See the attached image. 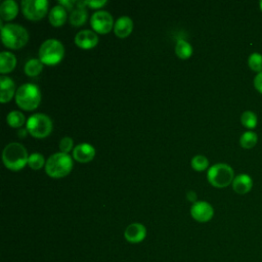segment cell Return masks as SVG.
Wrapping results in <instances>:
<instances>
[{"instance_id":"obj_1","label":"cell","mask_w":262,"mask_h":262,"mask_svg":"<svg viewBox=\"0 0 262 262\" xmlns=\"http://www.w3.org/2000/svg\"><path fill=\"white\" fill-rule=\"evenodd\" d=\"M29 155L26 147L18 142L8 143L2 152V160L5 165L10 170L17 171L28 164Z\"/></svg>"},{"instance_id":"obj_2","label":"cell","mask_w":262,"mask_h":262,"mask_svg":"<svg viewBox=\"0 0 262 262\" xmlns=\"http://www.w3.org/2000/svg\"><path fill=\"white\" fill-rule=\"evenodd\" d=\"M1 39L3 44L11 49H19L29 40L28 31L20 25L7 24L1 26Z\"/></svg>"},{"instance_id":"obj_3","label":"cell","mask_w":262,"mask_h":262,"mask_svg":"<svg viewBox=\"0 0 262 262\" xmlns=\"http://www.w3.org/2000/svg\"><path fill=\"white\" fill-rule=\"evenodd\" d=\"M41 101V92L39 87L33 83L20 85L15 93L16 104L26 111L35 110Z\"/></svg>"},{"instance_id":"obj_4","label":"cell","mask_w":262,"mask_h":262,"mask_svg":"<svg viewBox=\"0 0 262 262\" xmlns=\"http://www.w3.org/2000/svg\"><path fill=\"white\" fill-rule=\"evenodd\" d=\"M73 168L72 157L66 152H55L51 155L45 163L47 175L55 178L68 175Z\"/></svg>"},{"instance_id":"obj_5","label":"cell","mask_w":262,"mask_h":262,"mask_svg":"<svg viewBox=\"0 0 262 262\" xmlns=\"http://www.w3.org/2000/svg\"><path fill=\"white\" fill-rule=\"evenodd\" d=\"M207 178L213 186L223 188L232 183L234 179V172L228 164L217 163L209 168Z\"/></svg>"},{"instance_id":"obj_6","label":"cell","mask_w":262,"mask_h":262,"mask_svg":"<svg viewBox=\"0 0 262 262\" xmlns=\"http://www.w3.org/2000/svg\"><path fill=\"white\" fill-rule=\"evenodd\" d=\"M39 59L48 66L58 63L64 54V48L60 41L57 39L45 40L39 48Z\"/></svg>"},{"instance_id":"obj_7","label":"cell","mask_w":262,"mask_h":262,"mask_svg":"<svg viewBox=\"0 0 262 262\" xmlns=\"http://www.w3.org/2000/svg\"><path fill=\"white\" fill-rule=\"evenodd\" d=\"M26 129L32 136L36 138H44L51 133L52 121L47 115L37 113L29 117Z\"/></svg>"},{"instance_id":"obj_8","label":"cell","mask_w":262,"mask_h":262,"mask_svg":"<svg viewBox=\"0 0 262 262\" xmlns=\"http://www.w3.org/2000/svg\"><path fill=\"white\" fill-rule=\"evenodd\" d=\"M21 11L24 15L32 20L41 19L48 11L47 0H23Z\"/></svg>"},{"instance_id":"obj_9","label":"cell","mask_w":262,"mask_h":262,"mask_svg":"<svg viewBox=\"0 0 262 262\" xmlns=\"http://www.w3.org/2000/svg\"><path fill=\"white\" fill-rule=\"evenodd\" d=\"M92 29L99 34L108 33L114 27V19L110 12L106 10L95 11L90 18Z\"/></svg>"},{"instance_id":"obj_10","label":"cell","mask_w":262,"mask_h":262,"mask_svg":"<svg viewBox=\"0 0 262 262\" xmlns=\"http://www.w3.org/2000/svg\"><path fill=\"white\" fill-rule=\"evenodd\" d=\"M190 214L198 222H208L214 215V209L206 201H196L190 208Z\"/></svg>"},{"instance_id":"obj_11","label":"cell","mask_w":262,"mask_h":262,"mask_svg":"<svg viewBox=\"0 0 262 262\" xmlns=\"http://www.w3.org/2000/svg\"><path fill=\"white\" fill-rule=\"evenodd\" d=\"M124 236L126 241L131 244L141 243L146 236V228L141 223H131L126 227L124 231Z\"/></svg>"},{"instance_id":"obj_12","label":"cell","mask_w":262,"mask_h":262,"mask_svg":"<svg viewBox=\"0 0 262 262\" xmlns=\"http://www.w3.org/2000/svg\"><path fill=\"white\" fill-rule=\"evenodd\" d=\"M75 43L83 49H90L98 43V36L91 30H82L75 36Z\"/></svg>"},{"instance_id":"obj_13","label":"cell","mask_w":262,"mask_h":262,"mask_svg":"<svg viewBox=\"0 0 262 262\" xmlns=\"http://www.w3.org/2000/svg\"><path fill=\"white\" fill-rule=\"evenodd\" d=\"M94 156H95L94 147L87 142L77 144L73 149L74 159L80 163H88L94 158Z\"/></svg>"},{"instance_id":"obj_14","label":"cell","mask_w":262,"mask_h":262,"mask_svg":"<svg viewBox=\"0 0 262 262\" xmlns=\"http://www.w3.org/2000/svg\"><path fill=\"white\" fill-rule=\"evenodd\" d=\"M15 85L11 78L7 76L0 77V101L7 102L15 94Z\"/></svg>"},{"instance_id":"obj_15","label":"cell","mask_w":262,"mask_h":262,"mask_svg":"<svg viewBox=\"0 0 262 262\" xmlns=\"http://www.w3.org/2000/svg\"><path fill=\"white\" fill-rule=\"evenodd\" d=\"M231 185H232V189L235 192L239 194H245L252 189L253 180H252V177L248 174H239L234 177Z\"/></svg>"},{"instance_id":"obj_16","label":"cell","mask_w":262,"mask_h":262,"mask_svg":"<svg viewBox=\"0 0 262 262\" xmlns=\"http://www.w3.org/2000/svg\"><path fill=\"white\" fill-rule=\"evenodd\" d=\"M133 30V21L132 19L127 16V15H123L120 16L114 25V32L115 34L120 37V38H124L127 37L128 35H130V33Z\"/></svg>"},{"instance_id":"obj_17","label":"cell","mask_w":262,"mask_h":262,"mask_svg":"<svg viewBox=\"0 0 262 262\" xmlns=\"http://www.w3.org/2000/svg\"><path fill=\"white\" fill-rule=\"evenodd\" d=\"M68 13L67 9L61 5L53 6L49 11V23L54 27H60L64 24Z\"/></svg>"},{"instance_id":"obj_18","label":"cell","mask_w":262,"mask_h":262,"mask_svg":"<svg viewBox=\"0 0 262 262\" xmlns=\"http://www.w3.org/2000/svg\"><path fill=\"white\" fill-rule=\"evenodd\" d=\"M18 5L14 0H5L0 5V15L4 20H10L16 16Z\"/></svg>"},{"instance_id":"obj_19","label":"cell","mask_w":262,"mask_h":262,"mask_svg":"<svg viewBox=\"0 0 262 262\" xmlns=\"http://www.w3.org/2000/svg\"><path fill=\"white\" fill-rule=\"evenodd\" d=\"M16 64V57L9 51H2L0 53V72L2 74L8 73L14 69Z\"/></svg>"},{"instance_id":"obj_20","label":"cell","mask_w":262,"mask_h":262,"mask_svg":"<svg viewBox=\"0 0 262 262\" xmlns=\"http://www.w3.org/2000/svg\"><path fill=\"white\" fill-rule=\"evenodd\" d=\"M87 10L85 7H76L71 11L70 14V23L74 27H80L87 20Z\"/></svg>"},{"instance_id":"obj_21","label":"cell","mask_w":262,"mask_h":262,"mask_svg":"<svg viewBox=\"0 0 262 262\" xmlns=\"http://www.w3.org/2000/svg\"><path fill=\"white\" fill-rule=\"evenodd\" d=\"M175 52L179 58L186 59V58L190 57V55L192 53V47L187 41L180 39L177 41V43L175 45Z\"/></svg>"},{"instance_id":"obj_22","label":"cell","mask_w":262,"mask_h":262,"mask_svg":"<svg viewBox=\"0 0 262 262\" xmlns=\"http://www.w3.org/2000/svg\"><path fill=\"white\" fill-rule=\"evenodd\" d=\"M258 142V135L253 131H246L239 137V144L243 148H253Z\"/></svg>"},{"instance_id":"obj_23","label":"cell","mask_w":262,"mask_h":262,"mask_svg":"<svg viewBox=\"0 0 262 262\" xmlns=\"http://www.w3.org/2000/svg\"><path fill=\"white\" fill-rule=\"evenodd\" d=\"M43 70V62L38 58H31L25 64V73L28 76H37Z\"/></svg>"},{"instance_id":"obj_24","label":"cell","mask_w":262,"mask_h":262,"mask_svg":"<svg viewBox=\"0 0 262 262\" xmlns=\"http://www.w3.org/2000/svg\"><path fill=\"white\" fill-rule=\"evenodd\" d=\"M241 123L247 129H254L257 126V115L252 111H246L241 116Z\"/></svg>"},{"instance_id":"obj_25","label":"cell","mask_w":262,"mask_h":262,"mask_svg":"<svg viewBox=\"0 0 262 262\" xmlns=\"http://www.w3.org/2000/svg\"><path fill=\"white\" fill-rule=\"evenodd\" d=\"M6 121L8 123L9 126L11 127H14V128H17V127H20L25 124V115L19 112V111H12L10 112L7 117H6Z\"/></svg>"},{"instance_id":"obj_26","label":"cell","mask_w":262,"mask_h":262,"mask_svg":"<svg viewBox=\"0 0 262 262\" xmlns=\"http://www.w3.org/2000/svg\"><path fill=\"white\" fill-rule=\"evenodd\" d=\"M248 66L249 68L258 73L262 72V54L258 53V52H254L252 54H250V56L248 57Z\"/></svg>"},{"instance_id":"obj_27","label":"cell","mask_w":262,"mask_h":262,"mask_svg":"<svg viewBox=\"0 0 262 262\" xmlns=\"http://www.w3.org/2000/svg\"><path fill=\"white\" fill-rule=\"evenodd\" d=\"M45 160H44V157L43 155L39 154V152H33L32 155L29 156V159H28V165L34 169V170H38L40 169L44 164H45Z\"/></svg>"},{"instance_id":"obj_28","label":"cell","mask_w":262,"mask_h":262,"mask_svg":"<svg viewBox=\"0 0 262 262\" xmlns=\"http://www.w3.org/2000/svg\"><path fill=\"white\" fill-rule=\"evenodd\" d=\"M209 166L208 159L203 155H196L191 159V167L195 171H204Z\"/></svg>"},{"instance_id":"obj_29","label":"cell","mask_w":262,"mask_h":262,"mask_svg":"<svg viewBox=\"0 0 262 262\" xmlns=\"http://www.w3.org/2000/svg\"><path fill=\"white\" fill-rule=\"evenodd\" d=\"M73 145H74V141L71 137L69 136H66V137H62L59 141V148L61 150V152H66L68 154L72 148H73Z\"/></svg>"},{"instance_id":"obj_30","label":"cell","mask_w":262,"mask_h":262,"mask_svg":"<svg viewBox=\"0 0 262 262\" xmlns=\"http://www.w3.org/2000/svg\"><path fill=\"white\" fill-rule=\"evenodd\" d=\"M254 87L255 89L262 94V72L258 73L254 78Z\"/></svg>"},{"instance_id":"obj_31","label":"cell","mask_w":262,"mask_h":262,"mask_svg":"<svg viewBox=\"0 0 262 262\" xmlns=\"http://www.w3.org/2000/svg\"><path fill=\"white\" fill-rule=\"evenodd\" d=\"M104 4H106V0H91V1H86V5L92 7V8H100Z\"/></svg>"},{"instance_id":"obj_32","label":"cell","mask_w":262,"mask_h":262,"mask_svg":"<svg viewBox=\"0 0 262 262\" xmlns=\"http://www.w3.org/2000/svg\"><path fill=\"white\" fill-rule=\"evenodd\" d=\"M74 4H76V1H73V0H60V1H58V5L63 6L68 10H72Z\"/></svg>"},{"instance_id":"obj_33","label":"cell","mask_w":262,"mask_h":262,"mask_svg":"<svg viewBox=\"0 0 262 262\" xmlns=\"http://www.w3.org/2000/svg\"><path fill=\"white\" fill-rule=\"evenodd\" d=\"M186 195H187V200H188V201H190V202H192V203H195V202H196V193H195L194 191L189 190V191L186 193Z\"/></svg>"},{"instance_id":"obj_34","label":"cell","mask_w":262,"mask_h":262,"mask_svg":"<svg viewBox=\"0 0 262 262\" xmlns=\"http://www.w3.org/2000/svg\"><path fill=\"white\" fill-rule=\"evenodd\" d=\"M27 133H28V130H27V129H20V130H18V132H17V134H18L19 137H25V136L27 135Z\"/></svg>"},{"instance_id":"obj_35","label":"cell","mask_w":262,"mask_h":262,"mask_svg":"<svg viewBox=\"0 0 262 262\" xmlns=\"http://www.w3.org/2000/svg\"><path fill=\"white\" fill-rule=\"evenodd\" d=\"M259 7H260V9H261V11H262V0L259 2Z\"/></svg>"}]
</instances>
